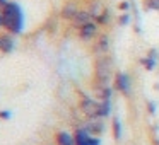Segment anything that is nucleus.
Wrapping results in <instances>:
<instances>
[{
	"label": "nucleus",
	"mask_w": 159,
	"mask_h": 145,
	"mask_svg": "<svg viewBox=\"0 0 159 145\" xmlns=\"http://www.w3.org/2000/svg\"><path fill=\"white\" fill-rule=\"evenodd\" d=\"M111 75H113V60L110 55L96 56L94 60V86L96 89L110 86Z\"/></svg>",
	"instance_id": "nucleus-1"
},
{
	"label": "nucleus",
	"mask_w": 159,
	"mask_h": 145,
	"mask_svg": "<svg viewBox=\"0 0 159 145\" xmlns=\"http://www.w3.org/2000/svg\"><path fill=\"white\" fill-rule=\"evenodd\" d=\"M4 17H5V26L4 28L11 33H19L22 26V12L16 2H9L4 9Z\"/></svg>",
	"instance_id": "nucleus-2"
},
{
	"label": "nucleus",
	"mask_w": 159,
	"mask_h": 145,
	"mask_svg": "<svg viewBox=\"0 0 159 145\" xmlns=\"http://www.w3.org/2000/svg\"><path fill=\"white\" fill-rule=\"evenodd\" d=\"M99 108H101L99 101L93 99V97H89V96H84L82 99H80V111H82L89 120L99 118Z\"/></svg>",
	"instance_id": "nucleus-3"
},
{
	"label": "nucleus",
	"mask_w": 159,
	"mask_h": 145,
	"mask_svg": "<svg viewBox=\"0 0 159 145\" xmlns=\"http://www.w3.org/2000/svg\"><path fill=\"white\" fill-rule=\"evenodd\" d=\"M113 87H115V90H118L123 96H130V79H128L127 73H123V72L115 73Z\"/></svg>",
	"instance_id": "nucleus-4"
},
{
	"label": "nucleus",
	"mask_w": 159,
	"mask_h": 145,
	"mask_svg": "<svg viewBox=\"0 0 159 145\" xmlns=\"http://www.w3.org/2000/svg\"><path fill=\"white\" fill-rule=\"evenodd\" d=\"M79 31V38L82 39V41H94V39L99 36V28H98L96 22H89V24L82 26L80 29H77Z\"/></svg>",
	"instance_id": "nucleus-5"
},
{
	"label": "nucleus",
	"mask_w": 159,
	"mask_h": 145,
	"mask_svg": "<svg viewBox=\"0 0 159 145\" xmlns=\"http://www.w3.org/2000/svg\"><path fill=\"white\" fill-rule=\"evenodd\" d=\"M108 51H110V36L108 34H99L96 39H94L93 53L96 56H101V55H108Z\"/></svg>",
	"instance_id": "nucleus-6"
},
{
	"label": "nucleus",
	"mask_w": 159,
	"mask_h": 145,
	"mask_svg": "<svg viewBox=\"0 0 159 145\" xmlns=\"http://www.w3.org/2000/svg\"><path fill=\"white\" fill-rule=\"evenodd\" d=\"M80 9H79V4L77 2H67V4H63V7H62V11H60V17L63 19V21H70L72 22V19L77 15V12H79Z\"/></svg>",
	"instance_id": "nucleus-7"
},
{
	"label": "nucleus",
	"mask_w": 159,
	"mask_h": 145,
	"mask_svg": "<svg viewBox=\"0 0 159 145\" xmlns=\"http://www.w3.org/2000/svg\"><path fill=\"white\" fill-rule=\"evenodd\" d=\"M91 137H99L101 133L104 131V121L103 118H93V120L87 121V126L84 128Z\"/></svg>",
	"instance_id": "nucleus-8"
},
{
	"label": "nucleus",
	"mask_w": 159,
	"mask_h": 145,
	"mask_svg": "<svg viewBox=\"0 0 159 145\" xmlns=\"http://www.w3.org/2000/svg\"><path fill=\"white\" fill-rule=\"evenodd\" d=\"M89 22H93V17H91L89 11H82V9H80V11L77 12V15L72 19V26L75 29H80L82 26L89 24Z\"/></svg>",
	"instance_id": "nucleus-9"
},
{
	"label": "nucleus",
	"mask_w": 159,
	"mask_h": 145,
	"mask_svg": "<svg viewBox=\"0 0 159 145\" xmlns=\"http://www.w3.org/2000/svg\"><path fill=\"white\" fill-rule=\"evenodd\" d=\"M89 14H91V17H93V21H96L99 15H103L104 14V11H106V7H104V4L101 2V0H93L89 4Z\"/></svg>",
	"instance_id": "nucleus-10"
},
{
	"label": "nucleus",
	"mask_w": 159,
	"mask_h": 145,
	"mask_svg": "<svg viewBox=\"0 0 159 145\" xmlns=\"http://www.w3.org/2000/svg\"><path fill=\"white\" fill-rule=\"evenodd\" d=\"M55 138H57V145H75V138L69 131H58Z\"/></svg>",
	"instance_id": "nucleus-11"
},
{
	"label": "nucleus",
	"mask_w": 159,
	"mask_h": 145,
	"mask_svg": "<svg viewBox=\"0 0 159 145\" xmlns=\"http://www.w3.org/2000/svg\"><path fill=\"white\" fill-rule=\"evenodd\" d=\"M12 48H14V43H12V39L9 38V34L0 36V51L2 53H11Z\"/></svg>",
	"instance_id": "nucleus-12"
},
{
	"label": "nucleus",
	"mask_w": 159,
	"mask_h": 145,
	"mask_svg": "<svg viewBox=\"0 0 159 145\" xmlns=\"http://www.w3.org/2000/svg\"><path fill=\"white\" fill-rule=\"evenodd\" d=\"M111 92H113V89L110 86L101 87V89H98V97L101 101H111Z\"/></svg>",
	"instance_id": "nucleus-13"
},
{
	"label": "nucleus",
	"mask_w": 159,
	"mask_h": 145,
	"mask_svg": "<svg viewBox=\"0 0 159 145\" xmlns=\"http://www.w3.org/2000/svg\"><path fill=\"white\" fill-rule=\"evenodd\" d=\"M101 108H99V118H106L111 113V101H99Z\"/></svg>",
	"instance_id": "nucleus-14"
},
{
	"label": "nucleus",
	"mask_w": 159,
	"mask_h": 145,
	"mask_svg": "<svg viewBox=\"0 0 159 145\" xmlns=\"http://www.w3.org/2000/svg\"><path fill=\"white\" fill-rule=\"evenodd\" d=\"M94 22H96L98 26H108V24L111 22V14H110V11L106 9V11H104V14L99 15V17H98Z\"/></svg>",
	"instance_id": "nucleus-15"
},
{
	"label": "nucleus",
	"mask_w": 159,
	"mask_h": 145,
	"mask_svg": "<svg viewBox=\"0 0 159 145\" xmlns=\"http://www.w3.org/2000/svg\"><path fill=\"white\" fill-rule=\"evenodd\" d=\"M113 138H115V140H120V138H121V125H120L118 116L113 118Z\"/></svg>",
	"instance_id": "nucleus-16"
},
{
	"label": "nucleus",
	"mask_w": 159,
	"mask_h": 145,
	"mask_svg": "<svg viewBox=\"0 0 159 145\" xmlns=\"http://www.w3.org/2000/svg\"><path fill=\"white\" fill-rule=\"evenodd\" d=\"M147 11H159V0H145Z\"/></svg>",
	"instance_id": "nucleus-17"
},
{
	"label": "nucleus",
	"mask_w": 159,
	"mask_h": 145,
	"mask_svg": "<svg viewBox=\"0 0 159 145\" xmlns=\"http://www.w3.org/2000/svg\"><path fill=\"white\" fill-rule=\"evenodd\" d=\"M142 65H144L147 70H152L156 67V60H152L151 56H145V58H142Z\"/></svg>",
	"instance_id": "nucleus-18"
},
{
	"label": "nucleus",
	"mask_w": 159,
	"mask_h": 145,
	"mask_svg": "<svg viewBox=\"0 0 159 145\" xmlns=\"http://www.w3.org/2000/svg\"><path fill=\"white\" fill-rule=\"evenodd\" d=\"M128 21H130V15H128V14H121L120 17H118V26H127Z\"/></svg>",
	"instance_id": "nucleus-19"
},
{
	"label": "nucleus",
	"mask_w": 159,
	"mask_h": 145,
	"mask_svg": "<svg viewBox=\"0 0 159 145\" xmlns=\"http://www.w3.org/2000/svg\"><path fill=\"white\" fill-rule=\"evenodd\" d=\"M118 9H120V11H128V9H130V5H128V2H125V0H123V2H120V4H118Z\"/></svg>",
	"instance_id": "nucleus-20"
},
{
	"label": "nucleus",
	"mask_w": 159,
	"mask_h": 145,
	"mask_svg": "<svg viewBox=\"0 0 159 145\" xmlns=\"http://www.w3.org/2000/svg\"><path fill=\"white\" fill-rule=\"evenodd\" d=\"M0 118H2V120H9V118H11V113H9V111H0Z\"/></svg>",
	"instance_id": "nucleus-21"
},
{
	"label": "nucleus",
	"mask_w": 159,
	"mask_h": 145,
	"mask_svg": "<svg viewBox=\"0 0 159 145\" xmlns=\"http://www.w3.org/2000/svg\"><path fill=\"white\" fill-rule=\"evenodd\" d=\"M147 106H149V113L154 114V113H156V104H154V103H149Z\"/></svg>",
	"instance_id": "nucleus-22"
},
{
	"label": "nucleus",
	"mask_w": 159,
	"mask_h": 145,
	"mask_svg": "<svg viewBox=\"0 0 159 145\" xmlns=\"http://www.w3.org/2000/svg\"><path fill=\"white\" fill-rule=\"evenodd\" d=\"M7 4H9V0H0V12H4V9Z\"/></svg>",
	"instance_id": "nucleus-23"
},
{
	"label": "nucleus",
	"mask_w": 159,
	"mask_h": 145,
	"mask_svg": "<svg viewBox=\"0 0 159 145\" xmlns=\"http://www.w3.org/2000/svg\"><path fill=\"white\" fill-rule=\"evenodd\" d=\"M5 26V17H4V12H0V28Z\"/></svg>",
	"instance_id": "nucleus-24"
}]
</instances>
